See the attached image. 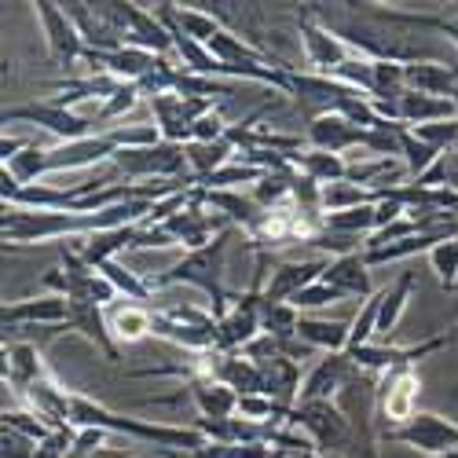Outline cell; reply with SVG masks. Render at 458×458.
Returning a JSON list of instances; mask_svg holds the SVG:
<instances>
[{"label": "cell", "instance_id": "obj_46", "mask_svg": "<svg viewBox=\"0 0 458 458\" xmlns=\"http://www.w3.org/2000/svg\"><path fill=\"white\" fill-rule=\"evenodd\" d=\"M227 129H232V125H227L216 110H209L206 118H199L195 129H191V143H216V140H227Z\"/></svg>", "mask_w": 458, "mask_h": 458}, {"label": "cell", "instance_id": "obj_31", "mask_svg": "<svg viewBox=\"0 0 458 458\" xmlns=\"http://www.w3.org/2000/svg\"><path fill=\"white\" fill-rule=\"evenodd\" d=\"M293 165H297V173L312 176L319 187L337 183V180H349V158H341V155H327V150H312V147H304Z\"/></svg>", "mask_w": 458, "mask_h": 458}, {"label": "cell", "instance_id": "obj_18", "mask_svg": "<svg viewBox=\"0 0 458 458\" xmlns=\"http://www.w3.org/2000/svg\"><path fill=\"white\" fill-rule=\"evenodd\" d=\"M45 377H52V370L45 367L41 352L33 345H22V341L4 345V386H12L15 396H22L30 386H37V381H45Z\"/></svg>", "mask_w": 458, "mask_h": 458}, {"label": "cell", "instance_id": "obj_44", "mask_svg": "<svg viewBox=\"0 0 458 458\" xmlns=\"http://www.w3.org/2000/svg\"><path fill=\"white\" fill-rule=\"evenodd\" d=\"M140 85H122L118 92H114L106 103H99V110H96V125H106V122H118V118H125V114L140 103Z\"/></svg>", "mask_w": 458, "mask_h": 458}, {"label": "cell", "instance_id": "obj_34", "mask_svg": "<svg viewBox=\"0 0 458 458\" xmlns=\"http://www.w3.org/2000/svg\"><path fill=\"white\" fill-rule=\"evenodd\" d=\"M297 327H301V312L293 304H272V301L260 304V330L272 341H279V345L297 341Z\"/></svg>", "mask_w": 458, "mask_h": 458}, {"label": "cell", "instance_id": "obj_39", "mask_svg": "<svg viewBox=\"0 0 458 458\" xmlns=\"http://www.w3.org/2000/svg\"><path fill=\"white\" fill-rule=\"evenodd\" d=\"M96 272H103V276L114 283V290H118V293H125V301H136V304H143V301H150V297H155V290H150V283H147V279H140L136 272H129L122 260H106V264H99Z\"/></svg>", "mask_w": 458, "mask_h": 458}, {"label": "cell", "instance_id": "obj_3", "mask_svg": "<svg viewBox=\"0 0 458 458\" xmlns=\"http://www.w3.org/2000/svg\"><path fill=\"white\" fill-rule=\"evenodd\" d=\"M232 239H235V227H224V232L209 242V246H202V250H191V253H183L173 268H165L162 276H150L147 283H150V290H165V286H195V290H202V293H209V301H213V316H216V323L227 316V309H232V293L224 290V257H227V246H232Z\"/></svg>", "mask_w": 458, "mask_h": 458}, {"label": "cell", "instance_id": "obj_13", "mask_svg": "<svg viewBox=\"0 0 458 458\" xmlns=\"http://www.w3.org/2000/svg\"><path fill=\"white\" fill-rule=\"evenodd\" d=\"M70 319V301L55 297V293H41V297H26V301H8L0 309V323H4V337L37 323V327H52L63 330Z\"/></svg>", "mask_w": 458, "mask_h": 458}, {"label": "cell", "instance_id": "obj_23", "mask_svg": "<svg viewBox=\"0 0 458 458\" xmlns=\"http://www.w3.org/2000/svg\"><path fill=\"white\" fill-rule=\"evenodd\" d=\"M451 118H458V106L451 99L422 96L411 89L400 96V125H407V129H422V125H437V122H451Z\"/></svg>", "mask_w": 458, "mask_h": 458}, {"label": "cell", "instance_id": "obj_45", "mask_svg": "<svg viewBox=\"0 0 458 458\" xmlns=\"http://www.w3.org/2000/svg\"><path fill=\"white\" fill-rule=\"evenodd\" d=\"M37 440H30L26 433H15L8 426H0V458H37Z\"/></svg>", "mask_w": 458, "mask_h": 458}, {"label": "cell", "instance_id": "obj_30", "mask_svg": "<svg viewBox=\"0 0 458 458\" xmlns=\"http://www.w3.org/2000/svg\"><path fill=\"white\" fill-rule=\"evenodd\" d=\"M411 290H414V272H403L393 286L381 290V312H377V337L374 341H386L393 337V330L400 327V316L411 301Z\"/></svg>", "mask_w": 458, "mask_h": 458}, {"label": "cell", "instance_id": "obj_12", "mask_svg": "<svg viewBox=\"0 0 458 458\" xmlns=\"http://www.w3.org/2000/svg\"><path fill=\"white\" fill-rule=\"evenodd\" d=\"M33 8H37V19H41V30H45V41H48L52 59H55L63 70L85 63V52H89V48H85V41H81L78 26L70 22L66 8H63V4H52V0H37Z\"/></svg>", "mask_w": 458, "mask_h": 458}, {"label": "cell", "instance_id": "obj_50", "mask_svg": "<svg viewBox=\"0 0 458 458\" xmlns=\"http://www.w3.org/2000/svg\"><path fill=\"white\" fill-rule=\"evenodd\" d=\"M451 337H454V345H458V330H451Z\"/></svg>", "mask_w": 458, "mask_h": 458}, {"label": "cell", "instance_id": "obj_15", "mask_svg": "<svg viewBox=\"0 0 458 458\" xmlns=\"http://www.w3.org/2000/svg\"><path fill=\"white\" fill-rule=\"evenodd\" d=\"M330 268V257H312V260H283L272 268L268 283H264V301L272 304H290L304 286H312L323 279Z\"/></svg>", "mask_w": 458, "mask_h": 458}, {"label": "cell", "instance_id": "obj_37", "mask_svg": "<svg viewBox=\"0 0 458 458\" xmlns=\"http://www.w3.org/2000/svg\"><path fill=\"white\" fill-rule=\"evenodd\" d=\"M437 242H444V239H440V235H411V239H400V242H389V246H377V250H363V257H367L370 268H377V264L407 260V257H414V253H426V257H429V250H433Z\"/></svg>", "mask_w": 458, "mask_h": 458}, {"label": "cell", "instance_id": "obj_10", "mask_svg": "<svg viewBox=\"0 0 458 458\" xmlns=\"http://www.w3.org/2000/svg\"><path fill=\"white\" fill-rule=\"evenodd\" d=\"M381 440L414 447L426 458H444L447 451H458V422H451V418H444V414H433V411H418L407 426L386 433Z\"/></svg>", "mask_w": 458, "mask_h": 458}, {"label": "cell", "instance_id": "obj_29", "mask_svg": "<svg viewBox=\"0 0 458 458\" xmlns=\"http://www.w3.org/2000/svg\"><path fill=\"white\" fill-rule=\"evenodd\" d=\"M187 176L195 183H206L213 173H220L227 162H235V147L227 140L216 143H187Z\"/></svg>", "mask_w": 458, "mask_h": 458}, {"label": "cell", "instance_id": "obj_33", "mask_svg": "<svg viewBox=\"0 0 458 458\" xmlns=\"http://www.w3.org/2000/svg\"><path fill=\"white\" fill-rule=\"evenodd\" d=\"M374 22L381 26H414V30H437L444 33L451 45H458V19H444V15H418V12H381L374 8L370 12Z\"/></svg>", "mask_w": 458, "mask_h": 458}, {"label": "cell", "instance_id": "obj_16", "mask_svg": "<svg viewBox=\"0 0 458 458\" xmlns=\"http://www.w3.org/2000/svg\"><path fill=\"white\" fill-rule=\"evenodd\" d=\"M304 143L312 150H327V155L349 158L363 143V129H356L349 118H341V114H319V118H312L309 129H304Z\"/></svg>", "mask_w": 458, "mask_h": 458}, {"label": "cell", "instance_id": "obj_21", "mask_svg": "<svg viewBox=\"0 0 458 458\" xmlns=\"http://www.w3.org/2000/svg\"><path fill=\"white\" fill-rule=\"evenodd\" d=\"M125 45L155 52V55H169L173 52V33L162 26V19L155 12H147L143 4H129V37Z\"/></svg>", "mask_w": 458, "mask_h": 458}, {"label": "cell", "instance_id": "obj_6", "mask_svg": "<svg viewBox=\"0 0 458 458\" xmlns=\"http://www.w3.org/2000/svg\"><path fill=\"white\" fill-rule=\"evenodd\" d=\"M418 393H422V377H418L414 367L377 374V437L411 422L418 414Z\"/></svg>", "mask_w": 458, "mask_h": 458}, {"label": "cell", "instance_id": "obj_5", "mask_svg": "<svg viewBox=\"0 0 458 458\" xmlns=\"http://www.w3.org/2000/svg\"><path fill=\"white\" fill-rule=\"evenodd\" d=\"M155 312V337H165L169 345L187 352H209L220 349V323L213 312L195 309V304H169Z\"/></svg>", "mask_w": 458, "mask_h": 458}, {"label": "cell", "instance_id": "obj_38", "mask_svg": "<svg viewBox=\"0 0 458 458\" xmlns=\"http://www.w3.org/2000/svg\"><path fill=\"white\" fill-rule=\"evenodd\" d=\"M400 143H403V165H407V176L411 180H422L433 165H440L444 162V155L437 147H429V143H422L418 140L407 125H403V132H400Z\"/></svg>", "mask_w": 458, "mask_h": 458}, {"label": "cell", "instance_id": "obj_1", "mask_svg": "<svg viewBox=\"0 0 458 458\" xmlns=\"http://www.w3.org/2000/svg\"><path fill=\"white\" fill-rule=\"evenodd\" d=\"M162 143L158 125H132V129H110L89 140H73V143H59V147H26L22 155H15L12 162H4V169L26 187V183H41L52 173H73V169H89L99 162H110L122 147H150Z\"/></svg>", "mask_w": 458, "mask_h": 458}, {"label": "cell", "instance_id": "obj_14", "mask_svg": "<svg viewBox=\"0 0 458 458\" xmlns=\"http://www.w3.org/2000/svg\"><path fill=\"white\" fill-rule=\"evenodd\" d=\"M356 363L349 352H323L312 370L301 381V400L297 403H319V400H337V393L345 389V381L352 377Z\"/></svg>", "mask_w": 458, "mask_h": 458}, {"label": "cell", "instance_id": "obj_4", "mask_svg": "<svg viewBox=\"0 0 458 458\" xmlns=\"http://www.w3.org/2000/svg\"><path fill=\"white\" fill-rule=\"evenodd\" d=\"M293 429H301L316 444L319 454L327 458H349L352 447H356V433L349 426V418L341 414V407L334 400H319V403H297L290 422Z\"/></svg>", "mask_w": 458, "mask_h": 458}, {"label": "cell", "instance_id": "obj_27", "mask_svg": "<svg viewBox=\"0 0 458 458\" xmlns=\"http://www.w3.org/2000/svg\"><path fill=\"white\" fill-rule=\"evenodd\" d=\"M187 396L199 407V418H235L239 414V393H232L213 377L187 381Z\"/></svg>", "mask_w": 458, "mask_h": 458}, {"label": "cell", "instance_id": "obj_41", "mask_svg": "<svg viewBox=\"0 0 458 458\" xmlns=\"http://www.w3.org/2000/svg\"><path fill=\"white\" fill-rule=\"evenodd\" d=\"M290 180H293V173H268L260 183L250 187V199L260 209H279L290 202Z\"/></svg>", "mask_w": 458, "mask_h": 458}, {"label": "cell", "instance_id": "obj_17", "mask_svg": "<svg viewBox=\"0 0 458 458\" xmlns=\"http://www.w3.org/2000/svg\"><path fill=\"white\" fill-rule=\"evenodd\" d=\"M66 330H73V334H81L85 341H92V345L103 352L106 363H118V360H122V345L114 341V334H110V319L103 316L99 304H92V301H70Z\"/></svg>", "mask_w": 458, "mask_h": 458}, {"label": "cell", "instance_id": "obj_49", "mask_svg": "<svg viewBox=\"0 0 458 458\" xmlns=\"http://www.w3.org/2000/svg\"><path fill=\"white\" fill-rule=\"evenodd\" d=\"M444 458H458V451H447V454H444Z\"/></svg>", "mask_w": 458, "mask_h": 458}, {"label": "cell", "instance_id": "obj_48", "mask_svg": "<svg viewBox=\"0 0 458 458\" xmlns=\"http://www.w3.org/2000/svg\"><path fill=\"white\" fill-rule=\"evenodd\" d=\"M451 103L458 106V66H454V96H451Z\"/></svg>", "mask_w": 458, "mask_h": 458}, {"label": "cell", "instance_id": "obj_28", "mask_svg": "<svg viewBox=\"0 0 458 458\" xmlns=\"http://www.w3.org/2000/svg\"><path fill=\"white\" fill-rule=\"evenodd\" d=\"M106 319H110V334L118 345H136V341L155 334V312H150L147 304H136V301L118 304Z\"/></svg>", "mask_w": 458, "mask_h": 458}, {"label": "cell", "instance_id": "obj_25", "mask_svg": "<svg viewBox=\"0 0 458 458\" xmlns=\"http://www.w3.org/2000/svg\"><path fill=\"white\" fill-rule=\"evenodd\" d=\"M59 96H52V103L73 110V103H85V99H99L106 103L114 92L122 89L118 78H110V73H85V78H66V81H55L52 85Z\"/></svg>", "mask_w": 458, "mask_h": 458}, {"label": "cell", "instance_id": "obj_26", "mask_svg": "<svg viewBox=\"0 0 458 458\" xmlns=\"http://www.w3.org/2000/svg\"><path fill=\"white\" fill-rule=\"evenodd\" d=\"M297 337H301L309 349H319V352H349L352 323H345V319H316V316H301Z\"/></svg>", "mask_w": 458, "mask_h": 458}, {"label": "cell", "instance_id": "obj_7", "mask_svg": "<svg viewBox=\"0 0 458 458\" xmlns=\"http://www.w3.org/2000/svg\"><path fill=\"white\" fill-rule=\"evenodd\" d=\"M114 169L125 173L129 180H183L187 173V150L180 143H150V147H122L110 158Z\"/></svg>", "mask_w": 458, "mask_h": 458}, {"label": "cell", "instance_id": "obj_47", "mask_svg": "<svg viewBox=\"0 0 458 458\" xmlns=\"http://www.w3.org/2000/svg\"><path fill=\"white\" fill-rule=\"evenodd\" d=\"M106 429H78V437H73V447H70V454H99V451H106L103 444H106Z\"/></svg>", "mask_w": 458, "mask_h": 458}, {"label": "cell", "instance_id": "obj_32", "mask_svg": "<svg viewBox=\"0 0 458 458\" xmlns=\"http://www.w3.org/2000/svg\"><path fill=\"white\" fill-rule=\"evenodd\" d=\"M381 202L377 191H367L352 180H337V183H327L323 187V216L327 213H345V209H360V206H374Z\"/></svg>", "mask_w": 458, "mask_h": 458}, {"label": "cell", "instance_id": "obj_24", "mask_svg": "<svg viewBox=\"0 0 458 458\" xmlns=\"http://www.w3.org/2000/svg\"><path fill=\"white\" fill-rule=\"evenodd\" d=\"M407 89L422 92V96H437V99H451L454 96V63H440V59L407 63Z\"/></svg>", "mask_w": 458, "mask_h": 458}, {"label": "cell", "instance_id": "obj_20", "mask_svg": "<svg viewBox=\"0 0 458 458\" xmlns=\"http://www.w3.org/2000/svg\"><path fill=\"white\" fill-rule=\"evenodd\" d=\"M63 8L70 15V22L78 26V33H81V41H85L89 52H118V48H125L122 37L103 22L96 4H81V0H73V4H63Z\"/></svg>", "mask_w": 458, "mask_h": 458}, {"label": "cell", "instance_id": "obj_40", "mask_svg": "<svg viewBox=\"0 0 458 458\" xmlns=\"http://www.w3.org/2000/svg\"><path fill=\"white\" fill-rule=\"evenodd\" d=\"M429 268L437 272L440 290H458V235L429 250Z\"/></svg>", "mask_w": 458, "mask_h": 458}, {"label": "cell", "instance_id": "obj_22", "mask_svg": "<svg viewBox=\"0 0 458 458\" xmlns=\"http://www.w3.org/2000/svg\"><path fill=\"white\" fill-rule=\"evenodd\" d=\"M199 199L206 209H216L232 227H242V232H250V227L260 220V206L242 195V191H209V187H199Z\"/></svg>", "mask_w": 458, "mask_h": 458}, {"label": "cell", "instance_id": "obj_42", "mask_svg": "<svg viewBox=\"0 0 458 458\" xmlns=\"http://www.w3.org/2000/svg\"><path fill=\"white\" fill-rule=\"evenodd\" d=\"M337 301H349L345 293H341L337 286H330V283H312V286H304L290 304H293V309L304 316V312H316V309H327V304H337Z\"/></svg>", "mask_w": 458, "mask_h": 458}, {"label": "cell", "instance_id": "obj_2", "mask_svg": "<svg viewBox=\"0 0 458 458\" xmlns=\"http://www.w3.org/2000/svg\"><path fill=\"white\" fill-rule=\"evenodd\" d=\"M70 426L73 429H106V433H125L136 437L143 444H155V451L169 447V451H199L209 440L191 429V426H158V422H143V418H129V414H114L103 403L73 393L70 400Z\"/></svg>", "mask_w": 458, "mask_h": 458}, {"label": "cell", "instance_id": "obj_43", "mask_svg": "<svg viewBox=\"0 0 458 458\" xmlns=\"http://www.w3.org/2000/svg\"><path fill=\"white\" fill-rule=\"evenodd\" d=\"M0 426H8V429H15V433H26L30 440H37V444H45L48 437H52V429L37 418L30 407H4V418H0Z\"/></svg>", "mask_w": 458, "mask_h": 458}, {"label": "cell", "instance_id": "obj_8", "mask_svg": "<svg viewBox=\"0 0 458 458\" xmlns=\"http://www.w3.org/2000/svg\"><path fill=\"white\" fill-rule=\"evenodd\" d=\"M4 125H37V129H48L52 136H59L63 143L99 136L96 118H85V114H73V110H66V106L52 103V99H41V103H22V106H8V110H4Z\"/></svg>", "mask_w": 458, "mask_h": 458}, {"label": "cell", "instance_id": "obj_19", "mask_svg": "<svg viewBox=\"0 0 458 458\" xmlns=\"http://www.w3.org/2000/svg\"><path fill=\"white\" fill-rule=\"evenodd\" d=\"M323 283L337 286L345 297H363V301L377 293L370 286V264H367L363 250L360 253H345V257H330V268L323 272Z\"/></svg>", "mask_w": 458, "mask_h": 458}, {"label": "cell", "instance_id": "obj_35", "mask_svg": "<svg viewBox=\"0 0 458 458\" xmlns=\"http://www.w3.org/2000/svg\"><path fill=\"white\" fill-rule=\"evenodd\" d=\"M323 227L367 242L377 232V202L374 206H360V209H345V213H327L323 216Z\"/></svg>", "mask_w": 458, "mask_h": 458}, {"label": "cell", "instance_id": "obj_11", "mask_svg": "<svg viewBox=\"0 0 458 458\" xmlns=\"http://www.w3.org/2000/svg\"><path fill=\"white\" fill-rule=\"evenodd\" d=\"M162 227L169 232V239H173L176 246H183V250L191 253V250L209 246V242L224 232V227H232V224H224L220 216H213V213L202 206V199H199V183H195V191H191V202H187L180 213H173Z\"/></svg>", "mask_w": 458, "mask_h": 458}, {"label": "cell", "instance_id": "obj_36", "mask_svg": "<svg viewBox=\"0 0 458 458\" xmlns=\"http://www.w3.org/2000/svg\"><path fill=\"white\" fill-rule=\"evenodd\" d=\"M173 22L183 30V37H191V41H199V45H209L213 37L224 30V22L202 4V8H180V4H173Z\"/></svg>", "mask_w": 458, "mask_h": 458}, {"label": "cell", "instance_id": "obj_9", "mask_svg": "<svg viewBox=\"0 0 458 458\" xmlns=\"http://www.w3.org/2000/svg\"><path fill=\"white\" fill-rule=\"evenodd\" d=\"M297 33H301V52H304V70L309 73H327L330 78V73L352 55L349 45L319 19L316 8L297 15Z\"/></svg>", "mask_w": 458, "mask_h": 458}]
</instances>
